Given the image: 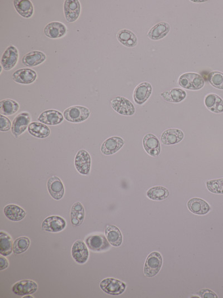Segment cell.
<instances>
[{
  "label": "cell",
  "mask_w": 223,
  "mask_h": 298,
  "mask_svg": "<svg viewBox=\"0 0 223 298\" xmlns=\"http://www.w3.org/2000/svg\"><path fill=\"white\" fill-rule=\"evenodd\" d=\"M193 2H204L207 1H192Z\"/></svg>",
  "instance_id": "obj_42"
},
{
  "label": "cell",
  "mask_w": 223,
  "mask_h": 298,
  "mask_svg": "<svg viewBox=\"0 0 223 298\" xmlns=\"http://www.w3.org/2000/svg\"><path fill=\"white\" fill-rule=\"evenodd\" d=\"M170 31L169 23L162 22L155 24L148 33L149 38L153 40H158L165 37Z\"/></svg>",
  "instance_id": "obj_26"
},
{
  "label": "cell",
  "mask_w": 223,
  "mask_h": 298,
  "mask_svg": "<svg viewBox=\"0 0 223 298\" xmlns=\"http://www.w3.org/2000/svg\"><path fill=\"white\" fill-rule=\"evenodd\" d=\"M9 266V262H8V260L1 255L0 257V270L2 271L6 270Z\"/></svg>",
  "instance_id": "obj_41"
},
{
  "label": "cell",
  "mask_w": 223,
  "mask_h": 298,
  "mask_svg": "<svg viewBox=\"0 0 223 298\" xmlns=\"http://www.w3.org/2000/svg\"><path fill=\"white\" fill-rule=\"evenodd\" d=\"M153 87L148 82H142L134 91L133 99L138 105L142 106L149 99L152 94Z\"/></svg>",
  "instance_id": "obj_18"
},
{
  "label": "cell",
  "mask_w": 223,
  "mask_h": 298,
  "mask_svg": "<svg viewBox=\"0 0 223 298\" xmlns=\"http://www.w3.org/2000/svg\"><path fill=\"white\" fill-rule=\"evenodd\" d=\"M199 296L201 298H217L218 296L215 293L209 289H202L198 293Z\"/></svg>",
  "instance_id": "obj_40"
},
{
  "label": "cell",
  "mask_w": 223,
  "mask_h": 298,
  "mask_svg": "<svg viewBox=\"0 0 223 298\" xmlns=\"http://www.w3.org/2000/svg\"><path fill=\"white\" fill-rule=\"evenodd\" d=\"M162 265V255L154 251L147 257L144 267V274L147 278L157 276Z\"/></svg>",
  "instance_id": "obj_3"
},
{
  "label": "cell",
  "mask_w": 223,
  "mask_h": 298,
  "mask_svg": "<svg viewBox=\"0 0 223 298\" xmlns=\"http://www.w3.org/2000/svg\"><path fill=\"white\" fill-rule=\"evenodd\" d=\"M81 12V3L78 0H65L64 3V13L67 22H76Z\"/></svg>",
  "instance_id": "obj_13"
},
{
  "label": "cell",
  "mask_w": 223,
  "mask_h": 298,
  "mask_svg": "<svg viewBox=\"0 0 223 298\" xmlns=\"http://www.w3.org/2000/svg\"><path fill=\"white\" fill-rule=\"evenodd\" d=\"M91 115L90 109L82 106H74L65 109L63 115L64 119L73 123H82L88 119Z\"/></svg>",
  "instance_id": "obj_2"
},
{
  "label": "cell",
  "mask_w": 223,
  "mask_h": 298,
  "mask_svg": "<svg viewBox=\"0 0 223 298\" xmlns=\"http://www.w3.org/2000/svg\"><path fill=\"white\" fill-rule=\"evenodd\" d=\"M37 75L36 71L29 69H21L16 70L12 75L13 80L23 85H29L36 81Z\"/></svg>",
  "instance_id": "obj_16"
},
{
  "label": "cell",
  "mask_w": 223,
  "mask_h": 298,
  "mask_svg": "<svg viewBox=\"0 0 223 298\" xmlns=\"http://www.w3.org/2000/svg\"><path fill=\"white\" fill-rule=\"evenodd\" d=\"M117 39L120 43L126 47H135L138 43L137 37L131 31L123 29L117 33Z\"/></svg>",
  "instance_id": "obj_28"
},
{
  "label": "cell",
  "mask_w": 223,
  "mask_h": 298,
  "mask_svg": "<svg viewBox=\"0 0 223 298\" xmlns=\"http://www.w3.org/2000/svg\"><path fill=\"white\" fill-rule=\"evenodd\" d=\"M31 246V240L27 237H20L16 239L13 244V253L20 255L25 253Z\"/></svg>",
  "instance_id": "obj_36"
},
{
  "label": "cell",
  "mask_w": 223,
  "mask_h": 298,
  "mask_svg": "<svg viewBox=\"0 0 223 298\" xmlns=\"http://www.w3.org/2000/svg\"><path fill=\"white\" fill-rule=\"evenodd\" d=\"M85 210L81 203L75 202L70 211L71 224L74 226H79L85 220Z\"/></svg>",
  "instance_id": "obj_27"
},
{
  "label": "cell",
  "mask_w": 223,
  "mask_h": 298,
  "mask_svg": "<svg viewBox=\"0 0 223 298\" xmlns=\"http://www.w3.org/2000/svg\"><path fill=\"white\" fill-rule=\"evenodd\" d=\"M11 121L5 115H0V131L5 132L11 129Z\"/></svg>",
  "instance_id": "obj_39"
},
{
  "label": "cell",
  "mask_w": 223,
  "mask_h": 298,
  "mask_svg": "<svg viewBox=\"0 0 223 298\" xmlns=\"http://www.w3.org/2000/svg\"><path fill=\"white\" fill-rule=\"evenodd\" d=\"M99 287L104 293L111 296L121 295L126 289V285L124 282L115 278L103 279L100 283Z\"/></svg>",
  "instance_id": "obj_4"
},
{
  "label": "cell",
  "mask_w": 223,
  "mask_h": 298,
  "mask_svg": "<svg viewBox=\"0 0 223 298\" xmlns=\"http://www.w3.org/2000/svg\"><path fill=\"white\" fill-rule=\"evenodd\" d=\"M20 108L18 103L12 99L2 100L0 102L1 114L6 116L14 115L18 112Z\"/></svg>",
  "instance_id": "obj_34"
},
{
  "label": "cell",
  "mask_w": 223,
  "mask_h": 298,
  "mask_svg": "<svg viewBox=\"0 0 223 298\" xmlns=\"http://www.w3.org/2000/svg\"><path fill=\"white\" fill-rule=\"evenodd\" d=\"M14 5L17 12L24 18H31L34 12L32 3L29 0H15Z\"/></svg>",
  "instance_id": "obj_29"
},
{
  "label": "cell",
  "mask_w": 223,
  "mask_h": 298,
  "mask_svg": "<svg viewBox=\"0 0 223 298\" xmlns=\"http://www.w3.org/2000/svg\"><path fill=\"white\" fill-rule=\"evenodd\" d=\"M143 146L150 156L157 157L161 152V146L158 138L153 134H147L143 139Z\"/></svg>",
  "instance_id": "obj_19"
},
{
  "label": "cell",
  "mask_w": 223,
  "mask_h": 298,
  "mask_svg": "<svg viewBox=\"0 0 223 298\" xmlns=\"http://www.w3.org/2000/svg\"><path fill=\"white\" fill-rule=\"evenodd\" d=\"M161 97L166 102L179 103L183 102L187 98V92L180 88H174L165 91L161 94Z\"/></svg>",
  "instance_id": "obj_30"
},
{
  "label": "cell",
  "mask_w": 223,
  "mask_h": 298,
  "mask_svg": "<svg viewBox=\"0 0 223 298\" xmlns=\"http://www.w3.org/2000/svg\"><path fill=\"white\" fill-rule=\"evenodd\" d=\"M64 117L62 113L56 110H48L41 113L37 120L45 125H57L64 120Z\"/></svg>",
  "instance_id": "obj_20"
},
{
  "label": "cell",
  "mask_w": 223,
  "mask_h": 298,
  "mask_svg": "<svg viewBox=\"0 0 223 298\" xmlns=\"http://www.w3.org/2000/svg\"><path fill=\"white\" fill-rule=\"evenodd\" d=\"M111 107L113 110L120 115L132 116L135 113V108L130 101L122 96L113 99L111 101Z\"/></svg>",
  "instance_id": "obj_6"
},
{
  "label": "cell",
  "mask_w": 223,
  "mask_h": 298,
  "mask_svg": "<svg viewBox=\"0 0 223 298\" xmlns=\"http://www.w3.org/2000/svg\"><path fill=\"white\" fill-rule=\"evenodd\" d=\"M66 226V222L58 216H50L46 218L41 224L42 229L45 231L57 233L63 231Z\"/></svg>",
  "instance_id": "obj_8"
},
{
  "label": "cell",
  "mask_w": 223,
  "mask_h": 298,
  "mask_svg": "<svg viewBox=\"0 0 223 298\" xmlns=\"http://www.w3.org/2000/svg\"><path fill=\"white\" fill-rule=\"evenodd\" d=\"M67 32V28L64 24L60 22H53L46 25L44 33L46 37L50 39H58L64 37Z\"/></svg>",
  "instance_id": "obj_17"
},
{
  "label": "cell",
  "mask_w": 223,
  "mask_h": 298,
  "mask_svg": "<svg viewBox=\"0 0 223 298\" xmlns=\"http://www.w3.org/2000/svg\"><path fill=\"white\" fill-rule=\"evenodd\" d=\"M187 205L189 211L196 215H207L211 209L207 201L198 198H192L189 200Z\"/></svg>",
  "instance_id": "obj_21"
},
{
  "label": "cell",
  "mask_w": 223,
  "mask_h": 298,
  "mask_svg": "<svg viewBox=\"0 0 223 298\" xmlns=\"http://www.w3.org/2000/svg\"><path fill=\"white\" fill-rule=\"evenodd\" d=\"M178 82L181 87L191 90H199L204 87L205 84L201 75L193 73H188L181 75Z\"/></svg>",
  "instance_id": "obj_1"
},
{
  "label": "cell",
  "mask_w": 223,
  "mask_h": 298,
  "mask_svg": "<svg viewBox=\"0 0 223 298\" xmlns=\"http://www.w3.org/2000/svg\"><path fill=\"white\" fill-rule=\"evenodd\" d=\"M208 190L214 194H223V178L209 180L207 183Z\"/></svg>",
  "instance_id": "obj_38"
},
{
  "label": "cell",
  "mask_w": 223,
  "mask_h": 298,
  "mask_svg": "<svg viewBox=\"0 0 223 298\" xmlns=\"http://www.w3.org/2000/svg\"><path fill=\"white\" fill-rule=\"evenodd\" d=\"M105 236L112 246L120 247L123 243V234L120 229L114 225H107L105 229Z\"/></svg>",
  "instance_id": "obj_25"
},
{
  "label": "cell",
  "mask_w": 223,
  "mask_h": 298,
  "mask_svg": "<svg viewBox=\"0 0 223 298\" xmlns=\"http://www.w3.org/2000/svg\"><path fill=\"white\" fill-rule=\"evenodd\" d=\"M19 60V51L14 45H10L2 54L1 66L4 70L10 71L17 65Z\"/></svg>",
  "instance_id": "obj_10"
},
{
  "label": "cell",
  "mask_w": 223,
  "mask_h": 298,
  "mask_svg": "<svg viewBox=\"0 0 223 298\" xmlns=\"http://www.w3.org/2000/svg\"><path fill=\"white\" fill-rule=\"evenodd\" d=\"M38 289V285L32 280H23L16 283L12 287V292L15 295L24 297L32 295Z\"/></svg>",
  "instance_id": "obj_9"
},
{
  "label": "cell",
  "mask_w": 223,
  "mask_h": 298,
  "mask_svg": "<svg viewBox=\"0 0 223 298\" xmlns=\"http://www.w3.org/2000/svg\"><path fill=\"white\" fill-rule=\"evenodd\" d=\"M28 132L33 137L44 139L50 134V130L48 126L41 123L32 122L29 125Z\"/></svg>",
  "instance_id": "obj_32"
},
{
  "label": "cell",
  "mask_w": 223,
  "mask_h": 298,
  "mask_svg": "<svg viewBox=\"0 0 223 298\" xmlns=\"http://www.w3.org/2000/svg\"><path fill=\"white\" fill-rule=\"evenodd\" d=\"M48 190L50 196L56 200H60L65 194L64 184L57 176L50 178L47 182Z\"/></svg>",
  "instance_id": "obj_14"
},
{
  "label": "cell",
  "mask_w": 223,
  "mask_h": 298,
  "mask_svg": "<svg viewBox=\"0 0 223 298\" xmlns=\"http://www.w3.org/2000/svg\"><path fill=\"white\" fill-rule=\"evenodd\" d=\"M31 121V116L28 112H23L17 115L12 124L11 132L16 137L26 131Z\"/></svg>",
  "instance_id": "obj_11"
},
{
  "label": "cell",
  "mask_w": 223,
  "mask_h": 298,
  "mask_svg": "<svg viewBox=\"0 0 223 298\" xmlns=\"http://www.w3.org/2000/svg\"><path fill=\"white\" fill-rule=\"evenodd\" d=\"M148 198L155 201L165 200L169 196V191L165 187L158 186L150 188L147 192Z\"/></svg>",
  "instance_id": "obj_35"
},
{
  "label": "cell",
  "mask_w": 223,
  "mask_h": 298,
  "mask_svg": "<svg viewBox=\"0 0 223 298\" xmlns=\"http://www.w3.org/2000/svg\"><path fill=\"white\" fill-rule=\"evenodd\" d=\"M46 60V54L39 50H33L23 57V64L27 67H33L39 66Z\"/></svg>",
  "instance_id": "obj_24"
},
{
  "label": "cell",
  "mask_w": 223,
  "mask_h": 298,
  "mask_svg": "<svg viewBox=\"0 0 223 298\" xmlns=\"http://www.w3.org/2000/svg\"><path fill=\"white\" fill-rule=\"evenodd\" d=\"M74 165L78 173L83 175L90 173L91 169V157L88 151L81 149L75 157Z\"/></svg>",
  "instance_id": "obj_7"
},
{
  "label": "cell",
  "mask_w": 223,
  "mask_h": 298,
  "mask_svg": "<svg viewBox=\"0 0 223 298\" xmlns=\"http://www.w3.org/2000/svg\"><path fill=\"white\" fill-rule=\"evenodd\" d=\"M208 80L213 87L223 90V73L219 71H213L208 75Z\"/></svg>",
  "instance_id": "obj_37"
},
{
  "label": "cell",
  "mask_w": 223,
  "mask_h": 298,
  "mask_svg": "<svg viewBox=\"0 0 223 298\" xmlns=\"http://www.w3.org/2000/svg\"><path fill=\"white\" fill-rule=\"evenodd\" d=\"M12 239L9 234L1 230L0 232V254L3 257H8L13 252Z\"/></svg>",
  "instance_id": "obj_33"
},
{
  "label": "cell",
  "mask_w": 223,
  "mask_h": 298,
  "mask_svg": "<svg viewBox=\"0 0 223 298\" xmlns=\"http://www.w3.org/2000/svg\"><path fill=\"white\" fill-rule=\"evenodd\" d=\"M4 215L11 221L19 222L24 219L27 212L22 207L15 204H8L3 208Z\"/></svg>",
  "instance_id": "obj_23"
},
{
  "label": "cell",
  "mask_w": 223,
  "mask_h": 298,
  "mask_svg": "<svg viewBox=\"0 0 223 298\" xmlns=\"http://www.w3.org/2000/svg\"><path fill=\"white\" fill-rule=\"evenodd\" d=\"M71 254L74 261L79 264L86 263L90 257L88 247L82 240L74 242L71 247Z\"/></svg>",
  "instance_id": "obj_12"
},
{
  "label": "cell",
  "mask_w": 223,
  "mask_h": 298,
  "mask_svg": "<svg viewBox=\"0 0 223 298\" xmlns=\"http://www.w3.org/2000/svg\"><path fill=\"white\" fill-rule=\"evenodd\" d=\"M204 103L210 111L215 113L223 112V100L218 95L208 94L205 96Z\"/></svg>",
  "instance_id": "obj_31"
},
{
  "label": "cell",
  "mask_w": 223,
  "mask_h": 298,
  "mask_svg": "<svg viewBox=\"0 0 223 298\" xmlns=\"http://www.w3.org/2000/svg\"><path fill=\"white\" fill-rule=\"evenodd\" d=\"M85 243L88 249L97 253L106 251L111 246L106 236L102 234L91 235L86 238Z\"/></svg>",
  "instance_id": "obj_5"
},
{
  "label": "cell",
  "mask_w": 223,
  "mask_h": 298,
  "mask_svg": "<svg viewBox=\"0 0 223 298\" xmlns=\"http://www.w3.org/2000/svg\"><path fill=\"white\" fill-rule=\"evenodd\" d=\"M124 144V140L120 137L115 136L109 138L101 146V152L106 156H110L123 148Z\"/></svg>",
  "instance_id": "obj_15"
},
{
  "label": "cell",
  "mask_w": 223,
  "mask_h": 298,
  "mask_svg": "<svg viewBox=\"0 0 223 298\" xmlns=\"http://www.w3.org/2000/svg\"><path fill=\"white\" fill-rule=\"evenodd\" d=\"M184 133L179 129H169L161 134V141L165 145H174L183 140Z\"/></svg>",
  "instance_id": "obj_22"
}]
</instances>
